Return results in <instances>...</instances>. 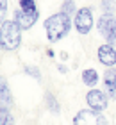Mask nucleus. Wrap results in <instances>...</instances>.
Masks as SVG:
<instances>
[{"mask_svg":"<svg viewBox=\"0 0 116 125\" xmlns=\"http://www.w3.org/2000/svg\"><path fill=\"white\" fill-rule=\"evenodd\" d=\"M104 38H105L107 45H111V47H114V45H116V23H114V25L111 27V31H109V32H107V34H105Z\"/></svg>","mask_w":116,"mask_h":125,"instance_id":"nucleus-16","label":"nucleus"},{"mask_svg":"<svg viewBox=\"0 0 116 125\" xmlns=\"http://www.w3.org/2000/svg\"><path fill=\"white\" fill-rule=\"evenodd\" d=\"M107 98L109 96L102 91V89H89L86 93V102H88V109H93L96 113H102L107 109Z\"/></svg>","mask_w":116,"mask_h":125,"instance_id":"nucleus-5","label":"nucleus"},{"mask_svg":"<svg viewBox=\"0 0 116 125\" xmlns=\"http://www.w3.org/2000/svg\"><path fill=\"white\" fill-rule=\"evenodd\" d=\"M23 70H25L27 75L34 77L36 81H41V72H39V68H38V66H25Z\"/></svg>","mask_w":116,"mask_h":125,"instance_id":"nucleus-15","label":"nucleus"},{"mask_svg":"<svg viewBox=\"0 0 116 125\" xmlns=\"http://www.w3.org/2000/svg\"><path fill=\"white\" fill-rule=\"evenodd\" d=\"M61 13H64L66 16H70V18L75 16L77 11H75V2L73 0H64V2L61 4Z\"/></svg>","mask_w":116,"mask_h":125,"instance_id":"nucleus-13","label":"nucleus"},{"mask_svg":"<svg viewBox=\"0 0 116 125\" xmlns=\"http://www.w3.org/2000/svg\"><path fill=\"white\" fill-rule=\"evenodd\" d=\"M0 125H14V118L9 109H0Z\"/></svg>","mask_w":116,"mask_h":125,"instance_id":"nucleus-14","label":"nucleus"},{"mask_svg":"<svg viewBox=\"0 0 116 125\" xmlns=\"http://www.w3.org/2000/svg\"><path fill=\"white\" fill-rule=\"evenodd\" d=\"M73 125H109V122L102 113L93 109H80L73 118Z\"/></svg>","mask_w":116,"mask_h":125,"instance_id":"nucleus-4","label":"nucleus"},{"mask_svg":"<svg viewBox=\"0 0 116 125\" xmlns=\"http://www.w3.org/2000/svg\"><path fill=\"white\" fill-rule=\"evenodd\" d=\"M38 18H39V11H38V9H34V11L16 9V11H14V21L18 23V27H20L21 31L32 29V25H36Z\"/></svg>","mask_w":116,"mask_h":125,"instance_id":"nucleus-6","label":"nucleus"},{"mask_svg":"<svg viewBox=\"0 0 116 125\" xmlns=\"http://www.w3.org/2000/svg\"><path fill=\"white\" fill-rule=\"evenodd\" d=\"M20 9L21 11H34L36 9V2L34 0H20Z\"/></svg>","mask_w":116,"mask_h":125,"instance_id":"nucleus-18","label":"nucleus"},{"mask_svg":"<svg viewBox=\"0 0 116 125\" xmlns=\"http://www.w3.org/2000/svg\"><path fill=\"white\" fill-rule=\"evenodd\" d=\"M104 89L109 98H116V68H109L104 73Z\"/></svg>","mask_w":116,"mask_h":125,"instance_id":"nucleus-8","label":"nucleus"},{"mask_svg":"<svg viewBox=\"0 0 116 125\" xmlns=\"http://www.w3.org/2000/svg\"><path fill=\"white\" fill-rule=\"evenodd\" d=\"M45 105H46V109L50 113H54V115H59L61 113V104H59V100L55 98V95L52 91L45 93Z\"/></svg>","mask_w":116,"mask_h":125,"instance_id":"nucleus-11","label":"nucleus"},{"mask_svg":"<svg viewBox=\"0 0 116 125\" xmlns=\"http://www.w3.org/2000/svg\"><path fill=\"white\" fill-rule=\"evenodd\" d=\"M72 29V18L66 16L64 13H55L48 16L45 20V31H46V38L50 43H57L66 36Z\"/></svg>","mask_w":116,"mask_h":125,"instance_id":"nucleus-1","label":"nucleus"},{"mask_svg":"<svg viewBox=\"0 0 116 125\" xmlns=\"http://www.w3.org/2000/svg\"><path fill=\"white\" fill-rule=\"evenodd\" d=\"M11 107H13V95L5 81L0 77V109H11Z\"/></svg>","mask_w":116,"mask_h":125,"instance_id":"nucleus-10","label":"nucleus"},{"mask_svg":"<svg viewBox=\"0 0 116 125\" xmlns=\"http://www.w3.org/2000/svg\"><path fill=\"white\" fill-rule=\"evenodd\" d=\"M100 7H102V13H114L116 5L113 0H102L100 2Z\"/></svg>","mask_w":116,"mask_h":125,"instance_id":"nucleus-17","label":"nucleus"},{"mask_svg":"<svg viewBox=\"0 0 116 125\" xmlns=\"http://www.w3.org/2000/svg\"><path fill=\"white\" fill-rule=\"evenodd\" d=\"M116 23V16H114V13H102V16L98 18V21H96V29H98V32L102 34V36H105V34L111 31V27Z\"/></svg>","mask_w":116,"mask_h":125,"instance_id":"nucleus-9","label":"nucleus"},{"mask_svg":"<svg viewBox=\"0 0 116 125\" xmlns=\"http://www.w3.org/2000/svg\"><path fill=\"white\" fill-rule=\"evenodd\" d=\"M93 23H95V20H93V11L91 7H80L77 13H75V18H73V25H75V31L79 34H89V31L93 29Z\"/></svg>","mask_w":116,"mask_h":125,"instance_id":"nucleus-3","label":"nucleus"},{"mask_svg":"<svg viewBox=\"0 0 116 125\" xmlns=\"http://www.w3.org/2000/svg\"><path fill=\"white\" fill-rule=\"evenodd\" d=\"M96 57L98 61H100V64L107 66V68H113L116 64V50L114 47H111V45H100L96 50Z\"/></svg>","mask_w":116,"mask_h":125,"instance_id":"nucleus-7","label":"nucleus"},{"mask_svg":"<svg viewBox=\"0 0 116 125\" xmlns=\"http://www.w3.org/2000/svg\"><path fill=\"white\" fill-rule=\"evenodd\" d=\"M0 48H2V47H0Z\"/></svg>","mask_w":116,"mask_h":125,"instance_id":"nucleus-20","label":"nucleus"},{"mask_svg":"<svg viewBox=\"0 0 116 125\" xmlns=\"http://www.w3.org/2000/svg\"><path fill=\"white\" fill-rule=\"evenodd\" d=\"M82 82L88 88H95L96 82H98V72L95 70V68H86V70L82 72Z\"/></svg>","mask_w":116,"mask_h":125,"instance_id":"nucleus-12","label":"nucleus"},{"mask_svg":"<svg viewBox=\"0 0 116 125\" xmlns=\"http://www.w3.org/2000/svg\"><path fill=\"white\" fill-rule=\"evenodd\" d=\"M21 43V29L14 20H5L0 25V47L2 50H16Z\"/></svg>","mask_w":116,"mask_h":125,"instance_id":"nucleus-2","label":"nucleus"},{"mask_svg":"<svg viewBox=\"0 0 116 125\" xmlns=\"http://www.w3.org/2000/svg\"><path fill=\"white\" fill-rule=\"evenodd\" d=\"M5 13H7V0H0V25L5 21V20H4Z\"/></svg>","mask_w":116,"mask_h":125,"instance_id":"nucleus-19","label":"nucleus"}]
</instances>
